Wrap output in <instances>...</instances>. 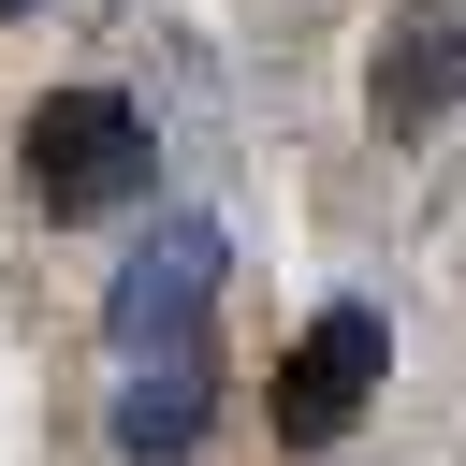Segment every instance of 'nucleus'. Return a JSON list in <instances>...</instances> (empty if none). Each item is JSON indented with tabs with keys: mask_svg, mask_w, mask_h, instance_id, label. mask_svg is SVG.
Masks as SVG:
<instances>
[{
	"mask_svg": "<svg viewBox=\"0 0 466 466\" xmlns=\"http://www.w3.org/2000/svg\"><path fill=\"white\" fill-rule=\"evenodd\" d=\"M379 364H393V320L379 306H320L291 350H277V379H262V437L306 466V451H335L364 408H379Z\"/></svg>",
	"mask_w": 466,
	"mask_h": 466,
	"instance_id": "4",
	"label": "nucleus"
},
{
	"mask_svg": "<svg viewBox=\"0 0 466 466\" xmlns=\"http://www.w3.org/2000/svg\"><path fill=\"white\" fill-rule=\"evenodd\" d=\"M277 131L335 233H422L466 204V0H248Z\"/></svg>",
	"mask_w": 466,
	"mask_h": 466,
	"instance_id": "1",
	"label": "nucleus"
},
{
	"mask_svg": "<svg viewBox=\"0 0 466 466\" xmlns=\"http://www.w3.org/2000/svg\"><path fill=\"white\" fill-rule=\"evenodd\" d=\"M218 233L204 218H160L102 306V451L116 466H204V422H218Z\"/></svg>",
	"mask_w": 466,
	"mask_h": 466,
	"instance_id": "2",
	"label": "nucleus"
},
{
	"mask_svg": "<svg viewBox=\"0 0 466 466\" xmlns=\"http://www.w3.org/2000/svg\"><path fill=\"white\" fill-rule=\"evenodd\" d=\"M15 15H44V0H0V29H15Z\"/></svg>",
	"mask_w": 466,
	"mask_h": 466,
	"instance_id": "5",
	"label": "nucleus"
},
{
	"mask_svg": "<svg viewBox=\"0 0 466 466\" xmlns=\"http://www.w3.org/2000/svg\"><path fill=\"white\" fill-rule=\"evenodd\" d=\"M146 175H160V116H146L116 73H73V87H44V102H29L15 189H29V218H44V233H87V218H116Z\"/></svg>",
	"mask_w": 466,
	"mask_h": 466,
	"instance_id": "3",
	"label": "nucleus"
}]
</instances>
